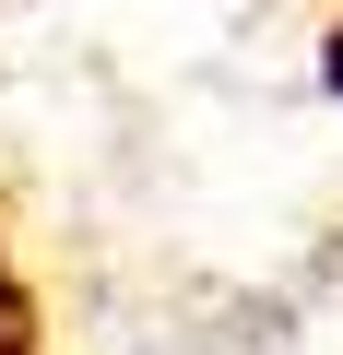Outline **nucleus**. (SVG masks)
Listing matches in <instances>:
<instances>
[{
    "label": "nucleus",
    "mask_w": 343,
    "mask_h": 355,
    "mask_svg": "<svg viewBox=\"0 0 343 355\" xmlns=\"http://www.w3.org/2000/svg\"><path fill=\"white\" fill-rule=\"evenodd\" d=\"M331 83H343V48H331Z\"/></svg>",
    "instance_id": "1"
}]
</instances>
